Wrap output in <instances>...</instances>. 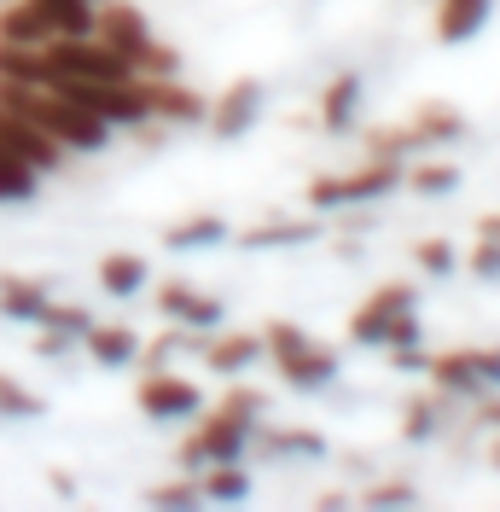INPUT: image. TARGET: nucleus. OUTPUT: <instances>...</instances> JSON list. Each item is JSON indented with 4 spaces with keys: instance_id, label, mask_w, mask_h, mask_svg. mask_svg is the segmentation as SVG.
<instances>
[{
    "instance_id": "nucleus-1",
    "label": "nucleus",
    "mask_w": 500,
    "mask_h": 512,
    "mask_svg": "<svg viewBox=\"0 0 500 512\" xmlns=\"http://www.w3.org/2000/svg\"><path fill=\"white\" fill-rule=\"evenodd\" d=\"M256 425H262V390H227L216 414H204V425L181 443V466H216V460H239L256 443Z\"/></svg>"
},
{
    "instance_id": "nucleus-2",
    "label": "nucleus",
    "mask_w": 500,
    "mask_h": 512,
    "mask_svg": "<svg viewBox=\"0 0 500 512\" xmlns=\"http://www.w3.org/2000/svg\"><path fill=\"white\" fill-rule=\"evenodd\" d=\"M94 35L111 47V53H123L134 64V76H175V47H163L146 24V12L140 6H128V0H99V24Z\"/></svg>"
},
{
    "instance_id": "nucleus-3",
    "label": "nucleus",
    "mask_w": 500,
    "mask_h": 512,
    "mask_svg": "<svg viewBox=\"0 0 500 512\" xmlns=\"http://www.w3.org/2000/svg\"><path fill=\"white\" fill-rule=\"evenodd\" d=\"M419 291L396 280V286L373 291L355 315H349V344L361 350H402V344H419Z\"/></svg>"
},
{
    "instance_id": "nucleus-4",
    "label": "nucleus",
    "mask_w": 500,
    "mask_h": 512,
    "mask_svg": "<svg viewBox=\"0 0 500 512\" xmlns=\"http://www.w3.org/2000/svg\"><path fill=\"white\" fill-rule=\"evenodd\" d=\"M262 350L274 355V367H280V379L291 390H326V384L338 379V355L320 350L303 326H291V320H274L268 332H262Z\"/></svg>"
},
{
    "instance_id": "nucleus-5",
    "label": "nucleus",
    "mask_w": 500,
    "mask_h": 512,
    "mask_svg": "<svg viewBox=\"0 0 500 512\" xmlns=\"http://www.w3.org/2000/svg\"><path fill=\"white\" fill-rule=\"evenodd\" d=\"M396 187H402V158H373V163H355L349 175L309 181V204L314 210H349V204H378Z\"/></svg>"
},
{
    "instance_id": "nucleus-6",
    "label": "nucleus",
    "mask_w": 500,
    "mask_h": 512,
    "mask_svg": "<svg viewBox=\"0 0 500 512\" xmlns=\"http://www.w3.org/2000/svg\"><path fill=\"white\" fill-rule=\"evenodd\" d=\"M425 373L437 384V396H466L477 402L483 390H500V350H448V355H431Z\"/></svg>"
},
{
    "instance_id": "nucleus-7",
    "label": "nucleus",
    "mask_w": 500,
    "mask_h": 512,
    "mask_svg": "<svg viewBox=\"0 0 500 512\" xmlns=\"http://www.w3.org/2000/svg\"><path fill=\"white\" fill-rule=\"evenodd\" d=\"M134 402H140V414H146V419L175 425V419H192L198 408H204V390H198L192 379H181V373L152 367V373L140 379V390H134Z\"/></svg>"
},
{
    "instance_id": "nucleus-8",
    "label": "nucleus",
    "mask_w": 500,
    "mask_h": 512,
    "mask_svg": "<svg viewBox=\"0 0 500 512\" xmlns=\"http://www.w3.org/2000/svg\"><path fill=\"white\" fill-rule=\"evenodd\" d=\"M0 146H6V152H18L24 163H35L41 175L64 169V158H70V152H64L47 128L30 123V117H24V111H12V105H0Z\"/></svg>"
},
{
    "instance_id": "nucleus-9",
    "label": "nucleus",
    "mask_w": 500,
    "mask_h": 512,
    "mask_svg": "<svg viewBox=\"0 0 500 512\" xmlns=\"http://www.w3.org/2000/svg\"><path fill=\"white\" fill-rule=\"evenodd\" d=\"M262 99H268V94H262V82H256V76H239V82L210 105V117H204V123H210V134H221V140H239V134L256 128Z\"/></svg>"
},
{
    "instance_id": "nucleus-10",
    "label": "nucleus",
    "mask_w": 500,
    "mask_h": 512,
    "mask_svg": "<svg viewBox=\"0 0 500 512\" xmlns=\"http://www.w3.org/2000/svg\"><path fill=\"white\" fill-rule=\"evenodd\" d=\"M157 309L175 326H187V332H216L221 320H227L221 297H210V291H198V286H181V280H169V286L157 291Z\"/></svg>"
},
{
    "instance_id": "nucleus-11",
    "label": "nucleus",
    "mask_w": 500,
    "mask_h": 512,
    "mask_svg": "<svg viewBox=\"0 0 500 512\" xmlns=\"http://www.w3.org/2000/svg\"><path fill=\"white\" fill-rule=\"evenodd\" d=\"M361 99H367V82H361L355 70L332 76L326 94H320V128H326V134H349L355 117H361Z\"/></svg>"
},
{
    "instance_id": "nucleus-12",
    "label": "nucleus",
    "mask_w": 500,
    "mask_h": 512,
    "mask_svg": "<svg viewBox=\"0 0 500 512\" xmlns=\"http://www.w3.org/2000/svg\"><path fill=\"white\" fill-rule=\"evenodd\" d=\"M198 355H204V367H210V373H221V379H227V373H245V367H256V361H262V338H256V332H221V338H204V344H198Z\"/></svg>"
},
{
    "instance_id": "nucleus-13",
    "label": "nucleus",
    "mask_w": 500,
    "mask_h": 512,
    "mask_svg": "<svg viewBox=\"0 0 500 512\" xmlns=\"http://www.w3.org/2000/svg\"><path fill=\"white\" fill-rule=\"evenodd\" d=\"M146 99H152V117H163V123H204L210 117V105L192 88H181L175 76H146Z\"/></svg>"
},
{
    "instance_id": "nucleus-14",
    "label": "nucleus",
    "mask_w": 500,
    "mask_h": 512,
    "mask_svg": "<svg viewBox=\"0 0 500 512\" xmlns=\"http://www.w3.org/2000/svg\"><path fill=\"white\" fill-rule=\"evenodd\" d=\"M0 41H18V47H47V41H59V35H53V24H47L41 0H6V6H0Z\"/></svg>"
},
{
    "instance_id": "nucleus-15",
    "label": "nucleus",
    "mask_w": 500,
    "mask_h": 512,
    "mask_svg": "<svg viewBox=\"0 0 500 512\" xmlns=\"http://www.w3.org/2000/svg\"><path fill=\"white\" fill-rule=\"evenodd\" d=\"M146 280H152V268H146V256H134V251H111V256H99V291L105 297H140L146 291Z\"/></svg>"
},
{
    "instance_id": "nucleus-16",
    "label": "nucleus",
    "mask_w": 500,
    "mask_h": 512,
    "mask_svg": "<svg viewBox=\"0 0 500 512\" xmlns=\"http://www.w3.org/2000/svg\"><path fill=\"white\" fill-rule=\"evenodd\" d=\"M489 12H495V0H437V41H448V47L471 41L489 24Z\"/></svg>"
},
{
    "instance_id": "nucleus-17",
    "label": "nucleus",
    "mask_w": 500,
    "mask_h": 512,
    "mask_svg": "<svg viewBox=\"0 0 500 512\" xmlns=\"http://www.w3.org/2000/svg\"><path fill=\"white\" fill-rule=\"evenodd\" d=\"M82 350H88V361H99V367H134L140 361V338L128 332V326H88L82 332Z\"/></svg>"
},
{
    "instance_id": "nucleus-18",
    "label": "nucleus",
    "mask_w": 500,
    "mask_h": 512,
    "mask_svg": "<svg viewBox=\"0 0 500 512\" xmlns=\"http://www.w3.org/2000/svg\"><path fill=\"white\" fill-rule=\"evenodd\" d=\"M47 303H53V291L41 286V280H0V315L6 320H30V326H41Z\"/></svg>"
},
{
    "instance_id": "nucleus-19",
    "label": "nucleus",
    "mask_w": 500,
    "mask_h": 512,
    "mask_svg": "<svg viewBox=\"0 0 500 512\" xmlns=\"http://www.w3.org/2000/svg\"><path fill=\"white\" fill-rule=\"evenodd\" d=\"M35 192H41V169L0 146V204H35Z\"/></svg>"
},
{
    "instance_id": "nucleus-20",
    "label": "nucleus",
    "mask_w": 500,
    "mask_h": 512,
    "mask_svg": "<svg viewBox=\"0 0 500 512\" xmlns=\"http://www.w3.org/2000/svg\"><path fill=\"white\" fill-rule=\"evenodd\" d=\"M0 82H35V88H47V47L0 41Z\"/></svg>"
},
{
    "instance_id": "nucleus-21",
    "label": "nucleus",
    "mask_w": 500,
    "mask_h": 512,
    "mask_svg": "<svg viewBox=\"0 0 500 512\" xmlns=\"http://www.w3.org/2000/svg\"><path fill=\"white\" fill-rule=\"evenodd\" d=\"M198 489H204V501H250V472L239 466V460H216V466H204V478H198Z\"/></svg>"
},
{
    "instance_id": "nucleus-22",
    "label": "nucleus",
    "mask_w": 500,
    "mask_h": 512,
    "mask_svg": "<svg viewBox=\"0 0 500 512\" xmlns=\"http://www.w3.org/2000/svg\"><path fill=\"white\" fill-rule=\"evenodd\" d=\"M227 239V222L221 216H192V222H175L163 233L169 251H204V245H221Z\"/></svg>"
},
{
    "instance_id": "nucleus-23",
    "label": "nucleus",
    "mask_w": 500,
    "mask_h": 512,
    "mask_svg": "<svg viewBox=\"0 0 500 512\" xmlns=\"http://www.w3.org/2000/svg\"><path fill=\"white\" fill-rule=\"evenodd\" d=\"M314 233H320L314 222H262V227H250L239 245H245V251H268V245H309Z\"/></svg>"
},
{
    "instance_id": "nucleus-24",
    "label": "nucleus",
    "mask_w": 500,
    "mask_h": 512,
    "mask_svg": "<svg viewBox=\"0 0 500 512\" xmlns=\"http://www.w3.org/2000/svg\"><path fill=\"white\" fill-rule=\"evenodd\" d=\"M41 414H47V402L35 396L30 384H18V379L0 373V419H41Z\"/></svg>"
},
{
    "instance_id": "nucleus-25",
    "label": "nucleus",
    "mask_w": 500,
    "mask_h": 512,
    "mask_svg": "<svg viewBox=\"0 0 500 512\" xmlns=\"http://www.w3.org/2000/svg\"><path fill=\"white\" fill-rule=\"evenodd\" d=\"M402 181L413 192H454L460 187V169L454 163H413V169H402Z\"/></svg>"
},
{
    "instance_id": "nucleus-26",
    "label": "nucleus",
    "mask_w": 500,
    "mask_h": 512,
    "mask_svg": "<svg viewBox=\"0 0 500 512\" xmlns=\"http://www.w3.org/2000/svg\"><path fill=\"white\" fill-rule=\"evenodd\" d=\"M361 507H419V489L407 478H384L361 489Z\"/></svg>"
},
{
    "instance_id": "nucleus-27",
    "label": "nucleus",
    "mask_w": 500,
    "mask_h": 512,
    "mask_svg": "<svg viewBox=\"0 0 500 512\" xmlns=\"http://www.w3.org/2000/svg\"><path fill=\"white\" fill-rule=\"evenodd\" d=\"M413 262H419L431 280H448V274L460 268V251H454L448 239H425V245H413Z\"/></svg>"
},
{
    "instance_id": "nucleus-28",
    "label": "nucleus",
    "mask_w": 500,
    "mask_h": 512,
    "mask_svg": "<svg viewBox=\"0 0 500 512\" xmlns=\"http://www.w3.org/2000/svg\"><path fill=\"white\" fill-rule=\"evenodd\" d=\"M41 326H59V332H70V338L82 344V332L94 326V315H88L82 303H59V297H53V303H47V315H41Z\"/></svg>"
},
{
    "instance_id": "nucleus-29",
    "label": "nucleus",
    "mask_w": 500,
    "mask_h": 512,
    "mask_svg": "<svg viewBox=\"0 0 500 512\" xmlns=\"http://www.w3.org/2000/svg\"><path fill=\"white\" fill-rule=\"evenodd\" d=\"M146 501L152 507H204V489L192 478H181V483H157V489H146Z\"/></svg>"
},
{
    "instance_id": "nucleus-30",
    "label": "nucleus",
    "mask_w": 500,
    "mask_h": 512,
    "mask_svg": "<svg viewBox=\"0 0 500 512\" xmlns=\"http://www.w3.org/2000/svg\"><path fill=\"white\" fill-rule=\"evenodd\" d=\"M402 431L413 443H431V437H437V402H413L407 419H402Z\"/></svg>"
},
{
    "instance_id": "nucleus-31",
    "label": "nucleus",
    "mask_w": 500,
    "mask_h": 512,
    "mask_svg": "<svg viewBox=\"0 0 500 512\" xmlns=\"http://www.w3.org/2000/svg\"><path fill=\"white\" fill-rule=\"evenodd\" d=\"M268 454H297L303 460V454H320V437L314 431H274L268 437Z\"/></svg>"
},
{
    "instance_id": "nucleus-32",
    "label": "nucleus",
    "mask_w": 500,
    "mask_h": 512,
    "mask_svg": "<svg viewBox=\"0 0 500 512\" xmlns=\"http://www.w3.org/2000/svg\"><path fill=\"white\" fill-rule=\"evenodd\" d=\"M70 350H76V338H70V332H59V326H41V338H35V355H41V361H64Z\"/></svg>"
},
{
    "instance_id": "nucleus-33",
    "label": "nucleus",
    "mask_w": 500,
    "mask_h": 512,
    "mask_svg": "<svg viewBox=\"0 0 500 512\" xmlns=\"http://www.w3.org/2000/svg\"><path fill=\"white\" fill-rule=\"evenodd\" d=\"M466 262H471V274H477V280H500V239H483Z\"/></svg>"
},
{
    "instance_id": "nucleus-34",
    "label": "nucleus",
    "mask_w": 500,
    "mask_h": 512,
    "mask_svg": "<svg viewBox=\"0 0 500 512\" xmlns=\"http://www.w3.org/2000/svg\"><path fill=\"white\" fill-rule=\"evenodd\" d=\"M477 408H483V425H500V396H495V390H483V396H477Z\"/></svg>"
},
{
    "instance_id": "nucleus-35",
    "label": "nucleus",
    "mask_w": 500,
    "mask_h": 512,
    "mask_svg": "<svg viewBox=\"0 0 500 512\" xmlns=\"http://www.w3.org/2000/svg\"><path fill=\"white\" fill-rule=\"evenodd\" d=\"M483 239H500V216H483Z\"/></svg>"
},
{
    "instance_id": "nucleus-36",
    "label": "nucleus",
    "mask_w": 500,
    "mask_h": 512,
    "mask_svg": "<svg viewBox=\"0 0 500 512\" xmlns=\"http://www.w3.org/2000/svg\"><path fill=\"white\" fill-rule=\"evenodd\" d=\"M489 460H495V466H500V437H495V443H489Z\"/></svg>"
}]
</instances>
